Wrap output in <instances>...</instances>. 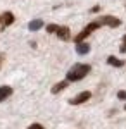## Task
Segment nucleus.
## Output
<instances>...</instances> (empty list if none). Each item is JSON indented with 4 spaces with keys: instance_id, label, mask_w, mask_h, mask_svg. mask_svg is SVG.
<instances>
[{
    "instance_id": "f257e3e1",
    "label": "nucleus",
    "mask_w": 126,
    "mask_h": 129,
    "mask_svg": "<svg viewBox=\"0 0 126 129\" xmlns=\"http://www.w3.org/2000/svg\"><path fill=\"white\" fill-rule=\"evenodd\" d=\"M90 71H92V66H90V64H81V62H76V64H74V66L68 71V74H66V81H69V83L81 81L88 74V72H90Z\"/></svg>"
},
{
    "instance_id": "f03ea898",
    "label": "nucleus",
    "mask_w": 126,
    "mask_h": 129,
    "mask_svg": "<svg viewBox=\"0 0 126 129\" xmlns=\"http://www.w3.org/2000/svg\"><path fill=\"white\" fill-rule=\"evenodd\" d=\"M98 28H100V22H98V21H92L88 26H85V28L81 29V33H79V35H76V36H74V41H76V43H79V41H85L88 36H90L93 31H97Z\"/></svg>"
},
{
    "instance_id": "7ed1b4c3",
    "label": "nucleus",
    "mask_w": 126,
    "mask_h": 129,
    "mask_svg": "<svg viewBox=\"0 0 126 129\" xmlns=\"http://www.w3.org/2000/svg\"><path fill=\"white\" fill-rule=\"evenodd\" d=\"M100 26H109V28H117V26H121V19H117L114 16H102L100 19Z\"/></svg>"
},
{
    "instance_id": "20e7f679",
    "label": "nucleus",
    "mask_w": 126,
    "mask_h": 129,
    "mask_svg": "<svg viewBox=\"0 0 126 129\" xmlns=\"http://www.w3.org/2000/svg\"><path fill=\"white\" fill-rule=\"evenodd\" d=\"M90 98H92V93L90 91H81L79 95H76V96H73V98L69 100V103L71 105H81V103L88 102Z\"/></svg>"
},
{
    "instance_id": "39448f33",
    "label": "nucleus",
    "mask_w": 126,
    "mask_h": 129,
    "mask_svg": "<svg viewBox=\"0 0 126 129\" xmlns=\"http://www.w3.org/2000/svg\"><path fill=\"white\" fill-rule=\"evenodd\" d=\"M12 22H14V14H12L10 10L4 12V14L0 16V28H2V29H5V28L10 26Z\"/></svg>"
},
{
    "instance_id": "423d86ee",
    "label": "nucleus",
    "mask_w": 126,
    "mask_h": 129,
    "mask_svg": "<svg viewBox=\"0 0 126 129\" xmlns=\"http://www.w3.org/2000/svg\"><path fill=\"white\" fill-rule=\"evenodd\" d=\"M55 35H57L62 41H69L71 40V29H69L68 26H59L57 31H55Z\"/></svg>"
},
{
    "instance_id": "0eeeda50",
    "label": "nucleus",
    "mask_w": 126,
    "mask_h": 129,
    "mask_svg": "<svg viewBox=\"0 0 126 129\" xmlns=\"http://www.w3.org/2000/svg\"><path fill=\"white\" fill-rule=\"evenodd\" d=\"M76 52H78V55H87L90 52V45L85 43V41H79V43H76Z\"/></svg>"
},
{
    "instance_id": "6e6552de",
    "label": "nucleus",
    "mask_w": 126,
    "mask_h": 129,
    "mask_svg": "<svg viewBox=\"0 0 126 129\" xmlns=\"http://www.w3.org/2000/svg\"><path fill=\"white\" fill-rule=\"evenodd\" d=\"M107 64H109V66H114V67H123V66H124V60L117 59L114 55H109V57H107Z\"/></svg>"
},
{
    "instance_id": "1a4fd4ad",
    "label": "nucleus",
    "mask_w": 126,
    "mask_h": 129,
    "mask_svg": "<svg viewBox=\"0 0 126 129\" xmlns=\"http://www.w3.org/2000/svg\"><path fill=\"white\" fill-rule=\"evenodd\" d=\"M10 95H12V88H10V86H0V102L9 98Z\"/></svg>"
},
{
    "instance_id": "9d476101",
    "label": "nucleus",
    "mask_w": 126,
    "mask_h": 129,
    "mask_svg": "<svg viewBox=\"0 0 126 129\" xmlns=\"http://www.w3.org/2000/svg\"><path fill=\"white\" fill-rule=\"evenodd\" d=\"M40 28H43V21L41 19H35V21H31L28 24V29L29 31H38Z\"/></svg>"
},
{
    "instance_id": "9b49d317",
    "label": "nucleus",
    "mask_w": 126,
    "mask_h": 129,
    "mask_svg": "<svg viewBox=\"0 0 126 129\" xmlns=\"http://www.w3.org/2000/svg\"><path fill=\"white\" fill-rule=\"evenodd\" d=\"M69 81H60V83H55L54 86H52V93L55 95V93H59V91H62L64 88H68Z\"/></svg>"
},
{
    "instance_id": "f8f14e48",
    "label": "nucleus",
    "mask_w": 126,
    "mask_h": 129,
    "mask_svg": "<svg viewBox=\"0 0 126 129\" xmlns=\"http://www.w3.org/2000/svg\"><path fill=\"white\" fill-rule=\"evenodd\" d=\"M57 24H47V26H45V29H47V33H55V31H57Z\"/></svg>"
},
{
    "instance_id": "ddd939ff",
    "label": "nucleus",
    "mask_w": 126,
    "mask_h": 129,
    "mask_svg": "<svg viewBox=\"0 0 126 129\" xmlns=\"http://www.w3.org/2000/svg\"><path fill=\"white\" fill-rule=\"evenodd\" d=\"M119 52H121V53H126V35L123 36V43H121V47H119Z\"/></svg>"
},
{
    "instance_id": "4468645a",
    "label": "nucleus",
    "mask_w": 126,
    "mask_h": 129,
    "mask_svg": "<svg viewBox=\"0 0 126 129\" xmlns=\"http://www.w3.org/2000/svg\"><path fill=\"white\" fill-rule=\"evenodd\" d=\"M28 129H45L41 124H31V126H28Z\"/></svg>"
},
{
    "instance_id": "2eb2a0df",
    "label": "nucleus",
    "mask_w": 126,
    "mask_h": 129,
    "mask_svg": "<svg viewBox=\"0 0 126 129\" xmlns=\"http://www.w3.org/2000/svg\"><path fill=\"white\" fill-rule=\"evenodd\" d=\"M117 98L119 100H126V91H117Z\"/></svg>"
},
{
    "instance_id": "dca6fc26",
    "label": "nucleus",
    "mask_w": 126,
    "mask_h": 129,
    "mask_svg": "<svg viewBox=\"0 0 126 129\" xmlns=\"http://www.w3.org/2000/svg\"><path fill=\"white\" fill-rule=\"evenodd\" d=\"M4 60H5V53H4V52H0V69H2V64H4Z\"/></svg>"
},
{
    "instance_id": "f3484780",
    "label": "nucleus",
    "mask_w": 126,
    "mask_h": 129,
    "mask_svg": "<svg viewBox=\"0 0 126 129\" xmlns=\"http://www.w3.org/2000/svg\"><path fill=\"white\" fill-rule=\"evenodd\" d=\"M98 10H100V5H95V7L90 9V12H98Z\"/></svg>"
},
{
    "instance_id": "a211bd4d",
    "label": "nucleus",
    "mask_w": 126,
    "mask_h": 129,
    "mask_svg": "<svg viewBox=\"0 0 126 129\" xmlns=\"http://www.w3.org/2000/svg\"><path fill=\"white\" fill-rule=\"evenodd\" d=\"M124 110H126V105H124Z\"/></svg>"
}]
</instances>
